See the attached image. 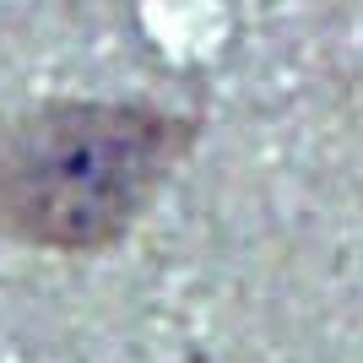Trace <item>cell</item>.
Returning <instances> with one entry per match:
<instances>
[{
  "label": "cell",
  "instance_id": "cell-1",
  "mask_svg": "<svg viewBox=\"0 0 363 363\" xmlns=\"http://www.w3.org/2000/svg\"><path fill=\"white\" fill-rule=\"evenodd\" d=\"M201 141L196 114L152 98H38L0 120V244L49 260L120 250Z\"/></svg>",
  "mask_w": 363,
  "mask_h": 363
}]
</instances>
